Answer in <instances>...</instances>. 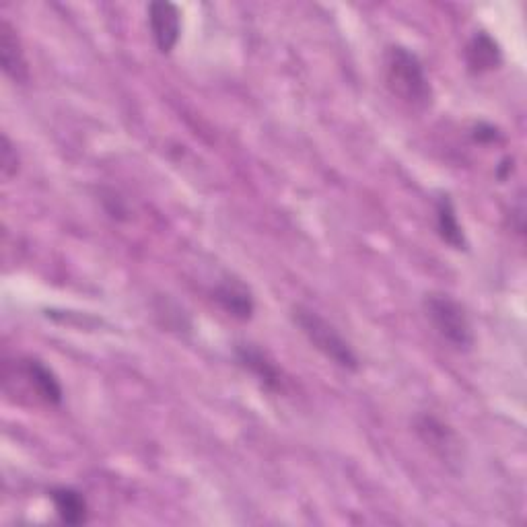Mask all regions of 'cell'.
<instances>
[{"mask_svg":"<svg viewBox=\"0 0 527 527\" xmlns=\"http://www.w3.org/2000/svg\"><path fill=\"white\" fill-rule=\"evenodd\" d=\"M19 155L13 143L9 140L7 134H3V140H0V171H3V178L11 180L19 173Z\"/></svg>","mask_w":527,"mask_h":527,"instance_id":"4fadbf2b","label":"cell"},{"mask_svg":"<svg viewBox=\"0 0 527 527\" xmlns=\"http://www.w3.org/2000/svg\"><path fill=\"white\" fill-rule=\"evenodd\" d=\"M511 171H513V159H505V161L501 163V167H499V178L505 180Z\"/></svg>","mask_w":527,"mask_h":527,"instance_id":"9a60e30c","label":"cell"},{"mask_svg":"<svg viewBox=\"0 0 527 527\" xmlns=\"http://www.w3.org/2000/svg\"><path fill=\"white\" fill-rule=\"evenodd\" d=\"M416 433L420 435V439H423L427 445H431L433 449H439L445 458H449L451 455V447L455 443V437L453 433L441 423V420H437L435 416H420L416 420Z\"/></svg>","mask_w":527,"mask_h":527,"instance_id":"7c38bea8","label":"cell"},{"mask_svg":"<svg viewBox=\"0 0 527 527\" xmlns=\"http://www.w3.org/2000/svg\"><path fill=\"white\" fill-rule=\"evenodd\" d=\"M149 29L153 35V42L161 54H169L180 42L182 35V13L173 3L157 0L147 9Z\"/></svg>","mask_w":527,"mask_h":527,"instance_id":"277c9868","label":"cell"},{"mask_svg":"<svg viewBox=\"0 0 527 527\" xmlns=\"http://www.w3.org/2000/svg\"><path fill=\"white\" fill-rule=\"evenodd\" d=\"M293 324L330 363L344 371H359V357L353 346L318 311L303 305L293 307Z\"/></svg>","mask_w":527,"mask_h":527,"instance_id":"7a4b0ae2","label":"cell"},{"mask_svg":"<svg viewBox=\"0 0 527 527\" xmlns=\"http://www.w3.org/2000/svg\"><path fill=\"white\" fill-rule=\"evenodd\" d=\"M0 66H3L5 77L15 85H25L29 81V62L23 44L7 19L0 21Z\"/></svg>","mask_w":527,"mask_h":527,"instance_id":"5b68a950","label":"cell"},{"mask_svg":"<svg viewBox=\"0 0 527 527\" xmlns=\"http://www.w3.org/2000/svg\"><path fill=\"white\" fill-rule=\"evenodd\" d=\"M50 499L54 503L56 515L66 525H83L89 519L87 499L75 488L58 486L50 490Z\"/></svg>","mask_w":527,"mask_h":527,"instance_id":"30bf717a","label":"cell"},{"mask_svg":"<svg viewBox=\"0 0 527 527\" xmlns=\"http://www.w3.org/2000/svg\"><path fill=\"white\" fill-rule=\"evenodd\" d=\"M235 357L237 363L250 371L266 390L280 392L283 390V377H280L278 367L262 353V350L254 344H237L235 346Z\"/></svg>","mask_w":527,"mask_h":527,"instance_id":"52a82bcc","label":"cell"},{"mask_svg":"<svg viewBox=\"0 0 527 527\" xmlns=\"http://www.w3.org/2000/svg\"><path fill=\"white\" fill-rule=\"evenodd\" d=\"M383 79L385 87L408 108L425 112L433 105V87L420 58L404 48L390 46L383 54Z\"/></svg>","mask_w":527,"mask_h":527,"instance_id":"6da1fadb","label":"cell"},{"mask_svg":"<svg viewBox=\"0 0 527 527\" xmlns=\"http://www.w3.org/2000/svg\"><path fill=\"white\" fill-rule=\"evenodd\" d=\"M215 301L221 309L239 322H250L254 318L256 303L252 291L237 278H225L215 289Z\"/></svg>","mask_w":527,"mask_h":527,"instance_id":"8992f818","label":"cell"},{"mask_svg":"<svg viewBox=\"0 0 527 527\" xmlns=\"http://www.w3.org/2000/svg\"><path fill=\"white\" fill-rule=\"evenodd\" d=\"M435 223L439 237L453 250H466L468 239L464 233V227L455 213V206L449 194H441L435 202Z\"/></svg>","mask_w":527,"mask_h":527,"instance_id":"9c48e42d","label":"cell"},{"mask_svg":"<svg viewBox=\"0 0 527 527\" xmlns=\"http://www.w3.org/2000/svg\"><path fill=\"white\" fill-rule=\"evenodd\" d=\"M472 138L476 140V143H482V145L495 143V140L499 138V130H497L493 124L480 122V124L474 126V130H472Z\"/></svg>","mask_w":527,"mask_h":527,"instance_id":"5bb4252c","label":"cell"},{"mask_svg":"<svg viewBox=\"0 0 527 527\" xmlns=\"http://www.w3.org/2000/svg\"><path fill=\"white\" fill-rule=\"evenodd\" d=\"M423 309L435 332L451 348L460 350V353L472 350L476 338L466 307L460 301H455L451 295L445 293H429L425 295Z\"/></svg>","mask_w":527,"mask_h":527,"instance_id":"3957f363","label":"cell"},{"mask_svg":"<svg viewBox=\"0 0 527 527\" xmlns=\"http://www.w3.org/2000/svg\"><path fill=\"white\" fill-rule=\"evenodd\" d=\"M23 373L46 404H52V406L62 404V396H64L62 385L50 367H46L38 359H27L23 363Z\"/></svg>","mask_w":527,"mask_h":527,"instance_id":"8fae6325","label":"cell"},{"mask_svg":"<svg viewBox=\"0 0 527 527\" xmlns=\"http://www.w3.org/2000/svg\"><path fill=\"white\" fill-rule=\"evenodd\" d=\"M466 64L472 75H484L503 64L499 42L486 31H476L466 46Z\"/></svg>","mask_w":527,"mask_h":527,"instance_id":"ba28073f","label":"cell"}]
</instances>
